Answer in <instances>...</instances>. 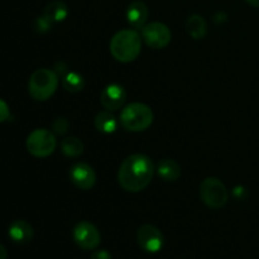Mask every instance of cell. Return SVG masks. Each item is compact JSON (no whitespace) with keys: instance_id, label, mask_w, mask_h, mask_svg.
<instances>
[{"instance_id":"cell-24","label":"cell","mask_w":259,"mask_h":259,"mask_svg":"<svg viewBox=\"0 0 259 259\" xmlns=\"http://www.w3.org/2000/svg\"><path fill=\"white\" fill-rule=\"evenodd\" d=\"M8 258V252L5 249L4 245L0 244V259H7Z\"/></svg>"},{"instance_id":"cell-2","label":"cell","mask_w":259,"mask_h":259,"mask_svg":"<svg viewBox=\"0 0 259 259\" xmlns=\"http://www.w3.org/2000/svg\"><path fill=\"white\" fill-rule=\"evenodd\" d=\"M141 50V35L134 29H123L111 38L110 52L119 62H132L138 57Z\"/></svg>"},{"instance_id":"cell-25","label":"cell","mask_w":259,"mask_h":259,"mask_svg":"<svg viewBox=\"0 0 259 259\" xmlns=\"http://www.w3.org/2000/svg\"><path fill=\"white\" fill-rule=\"evenodd\" d=\"M245 2H247L249 5H252V7L259 8V0H245Z\"/></svg>"},{"instance_id":"cell-6","label":"cell","mask_w":259,"mask_h":259,"mask_svg":"<svg viewBox=\"0 0 259 259\" xmlns=\"http://www.w3.org/2000/svg\"><path fill=\"white\" fill-rule=\"evenodd\" d=\"M57 141L52 132L47 129H35L27 139V149L32 156L45 158L53 153Z\"/></svg>"},{"instance_id":"cell-17","label":"cell","mask_w":259,"mask_h":259,"mask_svg":"<svg viewBox=\"0 0 259 259\" xmlns=\"http://www.w3.org/2000/svg\"><path fill=\"white\" fill-rule=\"evenodd\" d=\"M95 126L99 132L105 134L114 133L118 126V121H116L115 116L110 113V111H101L95 116Z\"/></svg>"},{"instance_id":"cell-8","label":"cell","mask_w":259,"mask_h":259,"mask_svg":"<svg viewBox=\"0 0 259 259\" xmlns=\"http://www.w3.org/2000/svg\"><path fill=\"white\" fill-rule=\"evenodd\" d=\"M73 240L82 249L93 250L100 245L101 235L94 224L89 222H80L73 228Z\"/></svg>"},{"instance_id":"cell-10","label":"cell","mask_w":259,"mask_h":259,"mask_svg":"<svg viewBox=\"0 0 259 259\" xmlns=\"http://www.w3.org/2000/svg\"><path fill=\"white\" fill-rule=\"evenodd\" d=\"M70 180L77 189L90 190L96 182V174L93 167L89 166L88 163L78 162L71 167Z\"/></svg>"},{"instance_id":"cell-3","label":"cell","mask_w":259,"mask_h":259,"mask_svg":"<svg viewBox=\"0 0 259 259\" xmlns=\"http://www.w3.org/2000/svg\"><path fill=\"white\" fill-rule=\"evenodd\" d=\"M153 123V111L148 105L132 103L121 110L120 124L129 132H143Z\"/></svg>"},{"instance_id":"cell-13","label":"cell","mask_w":259,"mask_h":259,"mask_svg":"<svg viewBox=\"0 0 259 259\" xmlns=\"http://www.w3.org/2000/svg\"><path fill=\"white\" fill-rule=\"evenodd\" d=\"M9 237L18 244L29 243L33 238V228L25 220H15L9 228Z\"/></svg>"},{"instance_id":"cell-23","label":"cell","mask_w":259,"mask_h":259,"mask_svg":"<svg viewBox=\"0 0 259 259\" xmlns=\"http://www.w3.org/2000/svg\"><path fill=\"white\" fill-rule=\"evenodd\" d=\"M91 259H111V254L105 249L96 250L91 254Z\"/></svg>"},{"instance_id":"cell-22","label":"cell","mask_w":259,"mask_h":259,"mask_svg":"<svg viewBox=\"0 0 259 259\" xmlns=\"http://www.w3.org/2000/svg\"><path fill=\"white\" fill-rule=\"evenodd\" d=\"M10 115V111H9V106L8 104L5 103L4 100L0 99V123L2 121H5Z\"/></svg>"},{"instance_id":"cell-21","label":"cell","mask_w":259,"mask_h":259,"mask_svg":"<svg viewBox=\"0 0 259 259\" xmlns=\"http://www.w3.org/2000/svg\"><path fill=\"white\" fill-rule=\"evenodd\" d=\"M52 24H53V23H51L50 20H48L47 18L45 17V15H42V17L38 18V19H37V23H35V28H37L39 32H47V30L51 29Z\"/></svg>"},{"instance_id":"cell-7","label":"cell","mask_w":259,"mask_h":259,"mask_svg":"<svg viewBox=\"0 0 259 259\" xmlns=\"http://www.w3.org/2000/svg\"><path fill=\"white\" fill-rule=\"evenodd\" d=\"M142 38L148 47L162 50L171 42V30L161 22H153L142 28Z\"/></svg>"},{"instance_id":"cell-20","label":"cell","mask_w":259,"mask_h":259,"mask_svg":"<svg viewBox=\"0 0 259 259\" xmlns=\"http://www.w3.org/2000/svg\"><path fill=\"white\" fill-rule=\"evenodd\" d=\"M68 129V121L65 118H58L53 123V132L56 134H65Z\"/></svg>"},{"instance_id":"cell-4","label":"cell","mask_w":259,"mask_h":259,"mask_svg":"<svg viewBox=\"0 0 259 259\" xmlns=\"http://www.w3.org/2000/svg\"><path fill=\"white\" fill-rule=\"evenodd\" d=\"M58 86V75L48 68L34 71L29 78V94L34 100H48L56 93Z\"/></svg>"},{"instance_id":"cell-15","label":"cell","mask_w":259,"mask_h":259,"mask_svg":"<svg viewBox=\"0 0 259 259\" xmlns=\"http://www.w3.org/2000/svg\"><path fill=\"white\" fill-rule=\"evenodd\" d=\"M187 33L191 35L194 39H202L206 35L207 25L204 18L199 14L190 15L186 22Z\"/></svg>"},{"instance_id":"cell-14","label":"cell","mask_w":259,"mask_h":259,"mask_svg":"<svg viewBox=\"0 0 259 259\" xmlns=\"http://www.w3.org/2000/svg\"><path fill=\"white\" fill-rule=\"evenodd\" d=\"M157 174L164 181H177L181 176V167L175 159L164 158L158 163L156 168Z\"/></svg>"},{"instance_id":"cell-9","label":"cell","mask_w":259,"mask_h":259,"mask_svg":"<svg viewBox=\"0 0 259 259\" xmlns=\"http://www.w3.org/2000/svg\"><path fill=\"white\" fill-rule=\"evenodd\" d=\"M138 245L147 253H157L163 248L164 238L161 230L154 225H142L137 232Z\"/></svg>"},{"instance_id":"cell-1","label":"cell","mask_w":259,"mask_h":259,"mask_svg":"<svg viewBox=\"0 0 259 259\" xmlns=\"http://www.w3.org/2000/svg\"><path fill=\"white\" fill-rule=\"evenodd\" d=\"M154 164L146 154L136 153L126 157L119 167L118 181L128 192H139L146 189L152 181Z\"/></svg>"},{"instance_id":"cell-19","label":"cell","mask_w":259,"mask_h":259,"mask_svg":"<svg viewBox=\"0 0 259 259\" xmlns=\"http://www.w3.org/2000/svg\"><path fill=\"white\" fill-rule=\"evenodd\" d=\"M62 86L70 93H80L85 88V78L77 72H66L62 77Z\"/></svg>"},{"instance_id":"cell-5","label":"cell","mask_w":259,"mask_h":259,"mask_svg":"<svg viewBox=\"0 0 259 259\" xmlns=\"http://www.w3.org/2000/svg\"><path fill=\"white\" fill-rule=\"evenodd\" d=\"M200 197L211 209H222L228 202V190L217 177H207L200 185Z\"/></svg>"},{"instance_id":"cell-11","label":"cell","mask_w":259,"mask_h":259,"mask_svg":"<svg viewBox=\"0 0 259 259\" xmlns=\"http://www.w3.org/2000/svg\"><path fill=\"white\" fill-rule=\"evenodd\" d=\"M126 100L125 89L118 83L108 85L100 95V103L106 110L115 111L124 105Z\"/></svg>"},{"instance_id":"cell-12","label":"cell","mask_w":259,"mask_h":259,"mask_svg":"<svg viewBox=\"0 0 259 259\" xmlns=\"http://www.w3.org/2000/svg\"><path fill=\"white\" fill-rule=\"evenodd\" d=\"M148 8L143 2H133L126 9V20L134 29H142L148 19Z\"/></svg>"},{"instance_id":"cell-18","label":"cell","mask_w":259,"mask_h":259,"mask_svg":"<svg viewBox=\"0 0 259 259\" xmlns=\"http://www.w3.org/2000/svg\"><path fill=\"white\" fill-rule=\"evenodd\" d=\"M61 151L66 157H80L83 152V143L76 137H67L61 142Z\"/></svg>"},{"instance_id":"cell-16","label":"cell","mask_w":259,"mask_h":259,"mask_svg":"<svg viewBox=\"0 0 259 259\" xmlns=\"http://www.w3.org/2000/svg\"><path fill=\"white\" fill-rule=\"evenodd\" d=\"M43 15H45L51 23L62 22V20H65L66 17L68 15L67 5H66L63 2L56 0V2L50 3V4L46 7Z\"/></svg>"}]
</instances>
